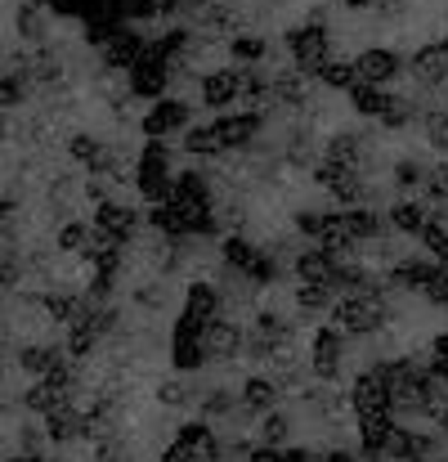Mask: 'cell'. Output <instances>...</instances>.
<instances>
[{"instance_id":"4316f807","label":"cell","mask_w":448,"mask_h":462,"mask_svg":"<svg viewBox=\"0 0 448 462\" xmlns=\"http://www.w3.org/2000/svg\"><path fill=\"white\" fill-rule=\"evenodd\" d=\"M417 117H422V108L413 104V95H390V108H386L381 126H386V131H404V126H413Z\"/></svg>"},{"instance_id":"f5cc1de1","label":"cell","mask_w":448,"mask_h":462,"mask_svg":"<svg viewBox=\"0 0 448 462\" xmlns=\"http://www.w3.org/2000/svg\"><path fill=\"white\" fill-rule=\"evenodd\" d=\"M0 135H5V113H0Z\"/></svg>"},{"instance_id":"7dc6e473","label":"cell","mask_w":448,"mask_h":462,"mask_svg":"<svg viewBox=\"0 0 448 462\" xmlns=\"http://www.w3.org/2000/svg\"><path fill=\"white\" fill-rule=\"evenodd\" d=\"M99 462H122V449H117V445H104V449H99Z\"/></svg>"},{"instance_id":"8fae6325","label":"cell","mask_w":448,"mask_h":462,"mask_svg":"<svg viewBox=\"0 0 448 462\" xmlns=\"http://www.w3.org/2000/svg\"><path fill=\"white\" fill-rule=\"evenodd\" d=\"M144 50H149L144 32H140V27H126V32H117V36L104 45V68H108V72H131V68L144 59Z\"/></svg>"},{"instance_id":"f546056e","label":"cell","mask_w":448,"mask_h":462,"mask_svg":"<svg viewBox=\"0 0 448 462\" xmlns=\"http://www.w3.org/2000/svg\"><path fill=\"white\" fill-rule=\"evenodd\" d=\"M45 314L59 319V323H77V319L86 314V301H81V297H68V292H50V297H45Z\"/></svg>"},{"instance_id":"ba28073f","label":"cell","mask_w":448,"mask_h":462,"mask_svg":"<svg viewBox=\"0 0 448 462\" xmlns=\"http://www.w3.org/2000/svg\"><path fill=\"white\" fill-rule=\"evenodd\" d=\"M170 359H175L179 373L202 368V359H206V328L179 319V323H175V337H170Z\"/></svg>"},{"instance_id":"83f0119b","label":"cell","mask_w":448,"mask_h":462,"mask_svg":"<svg viewBox=\"0 0 448 462\" xmlns=\"http://www.w3.org/2000/svg\"><path fill=\"white\" fill-rule=\"evenodd\" d=\"M274 400H279V386H274L270 377H251V382L242 386V404H247L251 413H270Z\"/></svg>"},{"instance_id":"d590c367","label":"cell","mask_w":448,"mask_h":462,"mask_svg":"<svg viewBox=\"0 0 448 462\" xmlns=\"http://www.w3.org/2000/svg\"><path fill=\"white\" fill-rule=\"evenodd\" d=\"M68 149H72L77 162H86V166H95V162L104 157V144H99L95 135H72V144H68Z\"/></svg>"},{"instance_id":"2e32d148","label":"cell","mask_w":448,"mask_h":462,"mask_svg":"<svg viewBox=\"0 0 448 462\" xmlns=\"http://www.w3.org/2000/svg\"><path fill=\"white\" fill-rule=\"evenodd\" d=\"M135 225H140V211H131V207H122V202H104V207L95 211V229L108 234L113 243H122V247H126V238L135 234Z\"/></svg>"},{"instance_id":"f907efd6","label":"cell","mask_w":448,"mask_h":462,"mask_svg":"<svg viewBox=\"0 0 448 462\" xmlns=\"http://www.w3.org/2000/svg\"><path fill=\"white\" fill-rule=\"evenodd\" d=\"M9 211H14V202H9V198H0V220H5Z\"/></svg>"},{"instance_id":"bcb514c9","label":"cell","mask_w":448,"mask_h":462,"mask_svg":"<svg viewBox=\"0 0 448 462\" xmlns=\"http://www.w3.org/2000/svg\"><path fill=\"white\" fill-rule=\"evenodd\" d=\"M251 462H283V449H256Z\"/></svg>"},{"instance_id":"9c48e42d","label":"cell","mask_w":448,"mask_h":462,"mask_svg":"<svg viewBox=\"0 0 448 462\" xmlns=\"http://www.w3.org/2000/svg\"><path fill=\"white\" fill-rule=\"evenodd\" d=\"M341 359H345V337L327 323V328H318L314 332V346H309V368L323 377V382H332V377H341Z\"/></svg>"},{"instance_id":"d6986e66","label":"cell","mask_w":448,"mask_h":462,"mask_svg":"<svg viewBox=\"0 0 448 462\" xmlns=\"http://www.w3.org/2000/svg\"><path fill=\"white\" fill-rule=\"evenodd\" d=\"M18 368L45 382V377H54V373L63 368V350H59V346H23V350H18Z\"/></svg>"},{"instance_id":"d6a6232c","label":"cell","mask_w":448,"mask_h":462,"mask_svg":"<svg viewBox=\"0 0 448 462\" xmlns=\"http://www.w3.org/2000/svg\"><path fill=\"white\" fill-rule=\"evenodd\" d=\"M422 243H426V252H431L435 265H448V225L444 220H431V229L422 234Z\"/></svg>"},{"instance_id":"7bdbcfd3","label":"cell","mask_w":448,"mask_h":462,"mask_svg":"<svg viewBox=\"0 0 448 462\" xmlns=\"http://www.w3.org/2000/svg\"><path fill=\"white\" fill-rule=\"evenodd\" d=\"M157 400H161V404H184L188 395H184V386H179V382H166V386L157 391Z\"/></svg>"},{"instance_id":"7402d4cb","label":"cell","mask_w":448,"mask_h":462,"mask_svg":"<svg viewBox=\"0 0 448 462\" xmlns=\"http://www.w3.org/2000/svg\"><path fill=\"white\" fill-rule=\"evenodd\" d=\"M341 229H345L350 243H368V238H377L386 225H381L377 211H368V207H350V211H341Z\"/></svg>"},{"instance_id":"11a10c76","label":"cell","mask_w":448,"mask_h":462,"mask_svg":"<svg viewBox=\"0 0 448 462\" xmlns=\"http://www.w3.org/2000/svg\"><path fill=\"white\" fill-rule=\"evenodd\" d=\"M444 50H448V41H444Z\"/></svg>"},{"instance_id":"4dcf8cb0","label":"cell","mask_w":448,"mask_h":462,"mask_svg":"<svg viewBox=\"0 0 448 462\" xmlns=\"http://www.w3.org/2000/svg\"><path fill=\"white\" fill-rule=\"evenodd\" d=\"M297 306L305 310V314H318V310H327V314H332L336 292H332V288H309V283H300L297 288Z\"/></svg>"},{"instance_id":"d4e9b609","label":"cell","mask_w":448,"mask_h":462,"mask_svg":"<svg viewBox=\"0 0 448 462\" xmlns=\"http://www.w3.org/2000/svg\"><path fill=\"white\" fill-rule=\"evenodd\" d=\"M229 59L242 63V68H256V63L270 59V41L265 36H233L229 41Z\"/></svg>"},{"instance_id":"ab89813d","label":"cell","mask_w":448,"mask_h":462,"mask_svg":"<svg viewBox=\"0 0 448 462\" xmlns=\"http://www.w3.org/2000/svg\"><path fill=\"white\" fill-rule=\"evenodd\" d=\"M323 225H327V216H323V211H297V229L305 234V238H314V243H318V238H323Z\"/></svg>"},{"instance_id":"681fc988","label":"cell","mask_w":448,"mask_h":462,"mask_svg":"<svg viewBox=\"0 0 448 462\" xmlns=\"http://www.w3.org/2000/svg\"><path fill=\"white\" fill-rule=\"evenodd\" d=\"M341 5H345V9H377L381 0H341Z\"/></svg>"},{"instance_id":"277c9868","label":"cell","mask_w":448,"mask_h":462,"mask_svg":"<svg viewBox=\"0 0 448 462\" xmlns=\"http://www.w3.org/2000/svg\"><path fill=\"white\" fill-rule=\"evenodd\" d=\"M242 90H247V68H215L197 81V95L211 113H229L233 104H242Z\"/></svg>"},{"instance_id":"484cf974","label":"cell","mask_w":448,"mask_h":462,"mask_svg":"<svg viewBox=\"0 0 448 462\" xmlns=\"http://www.w3.org/2000/svg\"><path fill=\"white\" fill-rule=\"evenodd\" d=\"M318 81H323L327 90H354V86H359V63H354V59H332V63L318 72Z\"/></svg>"},{"instance_id":"30bf717a","label":"cell","mask_w":448,"mask_h":462,"mask_svg":"<svg viewBox=\"0 0 448 462\" xmlns=\"http://www.w3.org/2000/svg\"><path fill=\"white\" fill-rule=\"evenodd\" d=\"M144 135L149 140H166L175 131H188V104L184 99H157L149 113H144Z\"/></svg>"},{"instance_id":"c3c4849f","label":"cell","mask_w":448,"mask_h":462,"mask_svg":"<svg viewBox=\"0 0 448 462\" xmlns=\"http://www.w3.org/2000/svg\"><path fill=\"white\" fill-rule=\"evenodd\" d=\"M283 462H314L305 449H283Z\"/></svg>"},{"instance_id":"836d02e7","label":"cell","mask_w":448,"mask_h":462,"mask_svg":"<svg viewBox=\"0 0 448 462\" xmlns=\"http://www.w3.org/2000/svg\"><path fill=\"white\" fill-rule=\"evenodd\" d=\"M90 238H95L90 225H63V229H59V252H86Z\"/></svg>"},{"instance_id":"f1b7e54d","label":"cell","mask_w":448,"mask_h":462,"mask_svg":"<svg viewBox=\"0 0 448 462\" xmlns=\"http://www.w3.org/2000/svg\"><path fill=\"white\" fill-rule=\"evenodd\" d=\"M184 149L193 157H224V149H220V140H215L211 126H188L184 131Z\"/></svg>"},{"instance_id":"f6af8a7d","label":"cell","mask_w":448,"mask_h":462,"mask_svg":"<svg viewBox=\"0 0 448 462\" xmlns=\"http://www.w3.org/2000/svg\"><path fill=\"white\" fill-rule=\"evenodd\" d=\"M229 409H233V400H229V395H224V391H220V395H211V400H206V413H229Z\"/></svg>"},{"instance_id":"e0dca14e","label":"cell","mask_w":448,"mask_h":462,"mask_svg":"<svg viewBox=\"0 0 448 462\" xmlns=\"http://www.w3.org/2000/svg\"><path fill=\"white\" fill-rule=\"evenodd\" d=\"M435 261H422V256H404V261H395L390 265V279L386 283H395V288H408V292H426L431 288V279H435Z\"/></svg>"},{"instance_id":"8992f818","label":"cell","mask_w":448,"mask_h":462,"mask_svg":"<svg viewBox=\"0 0 448 462\" xmlns=\"http://www.w3.org/2000/svg\"><path fill=\"white\" fill-rule=\"evenodd\" d=\"M211 131H215L220 149L233 153V149H247V144L265 131V113H247V108H238V113H224L220 122H211Z\"/></svg>"},{"instance_id":"db71d44e","label":"cell","mask_w":448,"mask_h":462,"mask_svg":"<svg viewBox=\"0 0 448 462\" xmlns=\"http://www.w3.org/2000/svg\"><path fill=\"white\" fill-rule=\"evenodd\" d=\"M126 5H140V0H126Z\"/></svg>"},{"instance_id":"b9f144b4","label":"cell","mask_w":448,"mask_h":462,"mask_svg":"<svg viewBox=\"0 0 448 462\" xmlns=\"http://www.w3.org/2000/svg\"><path fill=\"white\" fill-rule=\"evenodd\" d=\"M426 184H431L435 202H440V207H448V166H440V171H431V180H426Z\"/></svg>"},{"instance_id":"8d00e7d4","label":"cell","mask_w":448,"mask_h":462,"mask_svg":"<svg viewBox=\"0 0 448 462\" xmlns=\"http://www.w3.org/2000/svg\"><path fill=\"white\" fill-rule=\"evenodd\" d=\"M426 135L435 149H448V108H431L426 113Z\"/></svg>"},{"instance_id":"ffe728a7","label":"cell","mask_w":448,"mask_h":462,"mask_svg":"<svg viewBox=\"0 0 448 462\" xmlns=\"http://www.w3.org/2000/svg\"><path fill=\"white\" fill-rule=\"evenodd\" d=\"M390 95H395V90H381V86H368V81H359V86L350 90V108H354L359 117H372V122H381V117H386V108H390Z\"/></svg>"},{"instance_id":"816d5d0a","label":"cell","mask_w":448,"mask_h":462,"mask_svg":"<svg viewBox=\"0 0 448 462\" xmlns=\"http://www.w3.org/2000/svg\"><path fill=\"white\" fill-rule=\"evenodd\" d=\"M9 462H41V458H32V454H23V458H9Z\"/></svg>"},{"instance_id":"52a82bcc","label":"cell","mask_w":448,"mask_h":462,"mask_svg":"<svg viewBox=\"0 0 448 462\" xmlns=\"http://www.w3.org/2000/svg\"><path fill=\"white\" fill-rule=\"evenodd\" d=\"M202 458H220V445H215L211 427H202V422L179 427L175 445L161 454V462H202Z\"/></svg>"},{"instance_id":"ac0fdd59","label":"cell","mask_w":448,"mask_h":462,"mask_svg":"<svg viewBox=\"0 0 448 462\" xmlns=\"http://www.w3.org/2000/svg\"><path fill=\"white\" fill-rule=\"evenodd\" d=\"M431 220H435L431 207H422L417 198H404V202L390 207V229H399V234H417V238H422V234L431 229Z\"/></svg>"},{"instance_id":"44dd1931","label":"cell","mask_w":448,"mask_h":462,"mask_svg":"<svg viewBox=\"0 0 448 462\" xmlns=\"http://www.w3.org/2000/svg\"><path fill=\"white\" fill-rule=\"evenodd\" d=\"M238 350H242V328L229 323V319H215V323L206 328V355H215V359H233Z\"/></svg>"},{"instance_id":"6da1fadb","label":"cell","mask_w":448,"mask_h":462,"mask_svg":"<svg viewBox=\"0 0 448 462\" xmlns=\"http://www.w3.org/2000/svg\"><path fill=\"white\" fill-rule=\"evenodd\" d=\"M288 54H292V68L305 72V77H318L336 54H332V36H327V27L318 23V18H309V23H300L288 32Z\"/></svg>"},{"instance_id":"e575fe53","label":"cell","mask_w":448,"mask_h":462,"mask_svg":"<svg viewBox=\"0 0 448 462\" xmlns=\"http://www.w3.org/2000/svg\"><path fill=\"white\" fill-rule=\"evenodd\" d=\"M23 99H27L23 77H18V72H5V77H0V113H5V108H18Z\"/></svg>"},{"instance_id":"3957f363","label":"cell","mask_w":448,"mask_h":462,"mask_svg":"<svg viewBox=\"0 0 448 462\" xmlns=\"http://www.w3.org/2000/svg\"><path fill=\"white\" fill-rule=\"evenodd\" d=\"M135 184H140V193L149 198L152 207H161V202H170V198H175L170 153H166V144H161V140H149V144H144L140 166H135Z\"/></svg>"},{"instance_id":"ee69618b","label":"cell","mask_w":448,"mask_h":462,"mask_svg":"<svg viewBox=\"0 0 448 462\" xmlns=\"http://www.w3.org/2000/svg\"><path fill=\"white\" fill-rule=\"evenodd\" d=\"M404 9H408V0H381V5H377L381 18H404Z\"/></svg>"},{"instance_id":"60d3db41","label":"cell","mask_w":448,"mask_h":462,"mask_svg":"<svg viewBox=\"0 0 448 462\" xmlns=\"http://www.w3.org/2000/svg\"><path fill=\"white\" fill-rule=\"evenodd\" d=\"M426 297H431L435 306H448V265H440V270H435V279H431Z\"/></svg>"},{"instance_id":"1f68e13d","label":"cell","mask_w":448,"mask_h":462,"mask_svg":"<svg viewBox=\"0 0 448 462\" xmlns=\"http://www.w3.org/2000/svg\"><path fill=\"white\" fill-rule=\"evenodd\" d=\"M426 180H431V171H426L422 157H404V162L395 166V184H399V189H417V184H426Z\"/></svg>"},{"instance_id":"f35d334b","label":"cell","mask_w":448,"mask_h":462,"mask_svg":"<svg viewBox=\"0 0 448 462\" xmlns=\"http://www.w3.org/2000/svg\"><path fill=\"white\" fill-rule=\"evenodd\" d=\"M41 9H54L59 18H86V9H90V0H36Z\"/></svg>"},{"instance_id":"7a4b0ae2","label":"cell","mask_w":448,"mask_h":462,"mask_svg":"<svg viewBox=\"0 0 448 462\" xmlns=\"http://www.w3.org/2000/svg\"><path fill=\"white\" fill-rule=\"evenodd\" d=\"M377 292H381V288L341 297V301L332 306V328H336L341 337H363V332H377V328L386 323V306H381V297H377Z\"/></svg>"},{"instance_id":"5bb4252c","label":"cell","mask_w":448,"mask_h":462,"mask_svg":"<svg viewBox=\"0 0 448 462\" xmlns=\"http://www.w3.org/2000/svg\"><path fill=\"white\" fill-rule=\"evenodd\" d=\"M408 72H413V81H422L426 90L448 86V50H444V41H440V45H422V50L413 54Z\"/></svg>"},{"instance_id":"603a6c76","label":"cell","mask_w":448,"mask_h":462,"mask_svg":"<svg viewBox=\"0 0 448 462\" xmlns=\"http://www.w3.org/2000/svg\"><path fill=\"white\" fill-rule=\"evenodd\" d=\"M14 27H18V36L23 41H45L50 36V18H45V9L32 0V5H18V14H14Z\"/></svg>"},{"instance_id":"4fadbf2b","label":"cell","mask_w":448,"mask_h":462,"mask_svg":"<svg viewBox=\"0 0 448 462\" xmlns=\"http://www.w3.org/2000/svg\"><path fill=\"white\" fill-rule=\"evenodd\" d=\"M220 306H224L220 288H211V283H188L184 314H179V319H188V323H197V328H211V323L220 319Z\"/></svg>"},{"instance_id":"cb8c5ba5","label":"cell","mask_w":448,"mask_h":462,"mask_svg":"<svg viewBox=\"0 0 448 462\" xmlns=\"http://www.w3.org/2000/svg\"><path fill=\"white\" fill-rule=\"evenodd\" d=\"M309 90H314V77H305L297 68H288V72L274 77V99H283V104H305Z\"/></svg>"},{"instance_id":"7c38bea8","label":"cell","mask_w":448,"mask_h":462,"mask_svg":"<svg viewBox=\"0 0 448 462\" xmlns=\"http://www.w3.org/2000/svg\"><path fill=\"white\" fill-rule=\"evenodd\" d=\"M354 63H359V81L381 86V90H390V81L404 72V59H399L395 50H386V45H381V50H363Z\"/></svg>"},{"instance_id":"5b68a950","label":"cell","mask_w":448,"mask_h":462,"mask_svg":"<svg viewBox=\"0 0 448 462\" xmlns=\"http://www.w3.org/2000/svg\"><path fill=\"white\" fill-rule=\"evenodd\" d=\"M126 86H131V95H140V99H152V104H157V99H161V90L170 86V63H166V59L149 45V50H144V59L126 72Z\"/></svg>"},{"instance_id":"9a60e30c","label":"cell","mask_w":448,"mask_h":462,"mask_svg":"<svg viewBox=\"0 0 448 462\" xmlns=\"http://www.w3.org/2000/svg\"><path fill=\"white\" fill-rule=\"evenodd\" d=\"M336 274H341V265L327 252H318V247H309V252L297 256V279L309 283V288H332L336 292Z\"/></svg>"},{"instance_id":"74e56055","label":"cell","mask_w":448,"mask_h":462,"mask_svg":"<svg viewBox=\"0 0 448 462\" xmlns=\"http://www.w3.org/2000/svg\"><path fill=\"white\" fill-rule=\"evenodd\" d=\"M288 431H292V422H288L283 413H270V418H265V427H261V436H265V445H270V449H279V445L288 440Z\"/></svg>"}]
</instances>
